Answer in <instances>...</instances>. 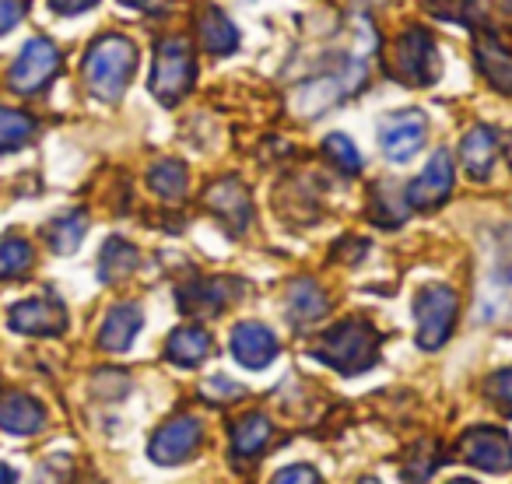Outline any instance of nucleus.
I'll use <instances>...</instances> for the list:
<instances>
[{
  "mask_svg": "<svg viewBox=\"0 0 512 484\" xmlns=\"http://www.w3.org/2000/svg\"><path fill=\"white\" fill-rule=\"evenodd\" d=\"M379 46L376 25L369 18H351V32H348V53L337 60L334 71H327L323 78H313L309 85H302L292 95V109L299 116H320L330 106L344 102L348 95H355L358 88L369 78V60Z\"/></svg>",
  "mask_w": 512,
  "mask_h": 484,
  "instance_id": "f257e3e1",
  "label": "nucleus"
},
{
  "mask_svg": "<svg viewBox=\"0 0 512 484\" xmlns=\"http://www.w3.org/2000/svg\"><path fill=\"white\" fill-rule=\"evenodd\" d=\"M313 355L341 376H358L379 362V334L369 320H341L313 344Z\"/></svg>",
  "mask_w": 512,
  "mask_h": 484,
  "instance_id": "f03ea898",
  "label": "nucleus"
},
{
  "mask_svg": "<svg viewBox=\"0 0 512 484\" xmlns=\"http://www.w3.org/2000/svg\"><path fill=\"white\" fill-rule=\"evenodd\" d=\"M137 71V46L127 36H99L85 53V85L102 102H116Z\"/></svg>",
  "mask_w": 512,
  "mask_h": 484,
  "instance_id": "7ed1b4c3",
  "label": "nucleus"
},
{
  "mask_svg": "<svg viewBox=\"0 0 512 484\" xmlns=\"http://www.w3.org/2000/svg\"><path fill=\"white\" fill-rule=\"evenodd\" d=\"M193 88V53L183 36H169L158 43L155 67H151V95L162 106H176Z\"/></svg>",
  "mask_w": 512,
  "mask_h": 484,
  "instance_id": "20e7f679",
  "label": "nucleus"
},
{
  "mask_svg": "<svg viewBox=\"0 0 512 484\" xmlns=\"http://www.w3.org/2000/svg\"><path fill=\"white\" fill-rule=\"evenodd\" d=\"M390 71L397 81L414 88L435 85L442 74V60L439 50H435V39L428 36L425 29H407L404 36L393 43L390 53Z\"/></svg>",
  "mask_w": 512,
  "mask_h": 484,
  "instance_id": "39448f33",
  "label": "nucleus"
},
{
  "mask_svg": "<svg viewBox=\"0 0 512 484\" xmlns=\"http://www.w3.org/2000/svg\"><path fill=\"white\" fill-rule=\"evenodd\" d=\"M456 292L446 285H428L414 299V316H418V344L425 351H439L449 341L456 323Z\"/></svg>",
  "mask_w": 512,
  "mask_h": 484,
  "instance_id": "423d86ee",
  "label": "nucleus"
},
{
  "mask_svg": "<svg viewBox=\"0 0 512 484\" xmlns=\"http://www.w3.org/2000/svg\"><path fill=\"white\" fill-rule=\"evenodd\" d=\"M60 71V50L50 43V39L36 36L25 43V50L18 53L15 67H11L8 81L18 95H36L43 92L53 81V74Z\"/></svg>",
  "mask_w": 512,
  "mask_h": 484,
  "instance_id": "0eeeda50",
  "label": "nucleus"
},
{
  "mask_svg": "<svg viewBox=\"0 0 512 484\" xmlns=\"http://www.w3.org/2000/svg\"><path fill=\"white\" fill-rule=\"evenodd\" d=\"M460 456L474 470H484V474H509L512 470V439L502 432V428L477 425V428H470V432H463Z\"/></svg>",
  "mask_w": 512,
  "mask_h": 484,
  "instance_id": "6e6552de",
  "label": "nucleus"
},
{
  "mask_svg": "<svg viewBox=\"0 0 512 484\" xmlns=\"http://www.w3.org/2000/svg\"><path fill=\"white\" fill-rule=\"evenodd\" d=\"M200 439H204V428H200V421L190 418V414H179V418L165 421V425L158 428L155 435H151L148 456L155 463H165V467H172V463L190 460V456L197 453Z\"/></svg>",
  "mask_w": 512,
  "mask_h": 484,
  "instance_id": "1a4fd4ad",
  "label": "nucleus"
},
{
  "mask_svg": "<svg viewBox=\"0 0 512 484\" xmlns=\"http://www.w3.org/2000/svg\"><path fill=\"white\" fill-rule=\"evenodd\" d=\"M449 193H453V155L442 148L432 155V162L425 165V172L407 186L404 197H407V207H411V211H435L439 204H446Z\"/></svg>",
  "mask_w": 512,
  "mask_h": 484,
  "instance_id": "9d476101",
  "label": "nucleus"
},
{
  "mask_svg": "<svg viewBox=\"0 0 512 484\" xmlns=\"http://www.w3.org/2000/svg\"><path fill=\"white\" fill-rule=\"evenodd\" d=\"M428 134V123L418 109H404V113H393L379 127V144H383V155L390 162H407L421 151Z\"/></svg>",
  "mask_w": 512,
  "mask_h": 484,
  "instance_id": "9b49d317",
  "label": "nucleus"
},
{
  "mask_svg": "<svg viewBox=\"0 0 512 484\" xmlns=\"http://www.w3.org/2000/svg\"><path fill=\"white\" fill-rule=\"evenodd\" d=\"M204 204L211 214H218L221 225H225L232 235H242L249 228V221H253V200H249L246 186H242L235 176H225V179H218V183L207 186Z\"/></svg>",
  "mask_w": 512,
  "mask_h": 484,
  "instance_id": "f8f14e48",
  "label": "nucleus"
},
{
  "mask_svg": "<svg viewBox=\"0 0 512 484\" xmlns=\"http://www.w3.org/2000/svg\"><path fill=\"white\" fill-rule=\"evenodd\" d=\"M11 330L29 337H57L67 330V309L57 299H25L8 313Z\"/></svg>",
  "mask_w": 512,
  "mask_h": 484,
  "instance_id": "ddd939ff",
  "label": "nucleus"
},
{
  "mask_svg": "<svg viewBox=\"0 0 512 484\" xmlns=\"http://www.w3.org/2000/svg\"><path fill=\"white\" fill-rule=\"evenodd\" d=\"M232 355L246 369H267L278 358V337L264 323L246 320L232 330Z\"/></svg>",
  "mask_w": 512,
  "mask_h": 484,
  "instance_id": "4468645a",
  "label": "nucleus"
},
{
  "mask_svg": "<svg viewBox=\"0 0 512 484\" xmlns=\"http://www.w3.org/2000/svg\"><path fill=\"white\" fill-rule=\"evenodd\" d=\"M239 295V285L228 278H197L179 288V306L190 316H218Z\"/></svg>",
  "mask_w": 512,
  "mask_h": 484,
  "instance_id": "2eb2a0df",
  "label": "nucleus"
},
{
  "mask_svg": "<svg viewBox=\"0 0 512 484\" xmlns=\"http://www.w3.org/2000/svg\"><path fill=\"white\" fill-rule=\"evenodd\" d=\"M327 309H330V299H327V292L316 285V281L299 278V281H292V285H288L285 313H288V320H292L295 327H313V323H320L323 316H327Z\"/></svg>",
  "mask_w": 512,
  "mask_h": 484,
  "instance_id": "dca6fc26",
  "label": "nucleus"
},
{
  "mask_svg": "<svg viewBox=\"0 0 512 484\" xmlns=\"http://www.w3.org/2000/svg\"><path fill=\"white\" fill-rule=\"evenodd\" d=\"M141 327H144L141 306H134V302H120V306L109 309L106 320H102L99 344L106 351H113V355H120V351H127L130 344H134V337L141 334Z\"/></svg>",
  "mask_w": 512,
  "mask_h": 484,
  "instance_id": "f3484780",
  "label": "nucleus"
},
{
  "mask_svg": "<svg viewBox=\"0 0 512 484\" xmlns=\"http://www.w3.org/2000/svg\"><path fill=\"white\" fill-rule=\"evenodd\" d=\"M460 162L470 179H488L498 162V134L491 127H470L460 144Z\"/></svg>",
  "mask_w": 512,
  "mask_h": 484,
  "instance_id": "a211bd4d",
  "label": "nucleus"
},
{
  "mask_svg": "<svg viewBox=\"0 0 512 484\" xmlns=\"http://www.w3.org/2000/svg\"><path fill=\"white\" fill-rule=\"evenodd\" d=\"M46 425V411L29 393H8L0 397V428L11 435H36Z\"/></svg>",
  "mask_w": 512,
  "mask_h": 484,
  "instance_id": "6ab92c4d",
  "label": "nucleus"
},
{
  "mask_svg": "<svg viewBox=\"0 0 512 484\" xmlns=\"http://www.w3.org/2000/svg\"><path fill=\"white\" fill-rule=\"evenodd\" d=\"M197 32H200V46L214 57H225V53L239 50V32L228 22V15L214 4H204L197 15Z\"/></svg>",
  "mask_w": 512,
  "mask_h": 484,
  "instance_id": "aec40b11",
  "label": "nucleus"
},
{
  "mask_svg": "<svg viewBox=\"0 0 512 484\" xmlns=\"http://www.w3.org/2000/svg\"><path fill=\"white\" fill-rule=\"evenodd\" d=\"M477 67L488 85L502 95H512V50L498 36H484L477 43Z\"/></svg>",
  "mask_w": 512,
  "mask_h": 484,
  "instance_id": "412c9836",
  "label": "nucleus"
},
{
  "mask_svg": "<svg viewBox=\"0 0 512 484\" xmlns=\"http://www.w3.org/2000/svg\"><path fill=\"white\" fill-rule=\"evenodd\" d=\"M165 355H169V362L183 365V369H193V365H200L207 355H211V334L200 327L172 330L169 344H165Z\"/></svg>",
  "mask_w": 512,
  "mask_h": 484,
  "instance_id": "4be33fe9",
  "label": "nucleus"
},
{
  "mask_svg": "<svg viewBox=\"0 0 512 484\" xmlns=\"http://www.w3.org/2000/svg\"><path fill=\"white\" fill-rule=\"evenodd\" d=\"M271 418L267 414H242L232 425V453L235 456H256L271 442Z\"/></svg>",
  "mask_w": 512,
  "mask_h": 484,
  "instance_id": "5701e85b",
  "label": "nucleus"
},
{
  "mask_svg": "<svg viewBox=\"0 0 512 484\" xmlns=\"http://www.w3.org/2000/svg\"><path fill=\"white\" fill-rule=\"evenodd\" d=\"M85 232H88V211L74 207V211H67L50 221L46 239H50L53 253H74L81 246V239H85Z\"/></svg>",
  "mask_w": 512,
  "mask_h": 484,
  "instance_id": "b1692460",
  "label": "nucleus"
},
{
  "mask_svg": "<svg viewBox=\"0 0 512 484\" xmlns=\"http://www.w3.org/2000/svg\"><path fill=\"white\" fill-rule=\"evenodd\" d=\"M148 186L158 193L162 200H183L186 186H190V176H186V165L176 162V158H162V162L151 165L148 172Z\"/></svg>",
  "mask_w": 512,
  "mask_h": 484,
  "instance_id": "393cba45",
  "label": "nucleus"
},
{
  "mask_svg": "<svg viewBox=\"0 0 512 484\" xmlns=\"http://www.w3.org/2000/svg\"><path fill=\"white\" fill-rule=\"evenodd\" d=\"M137 264H141V253L127 239H109L99 260V274L102 281H123L127 274L137 271Z\"/></svg>",
  "mask_w": 512,
  "mask_h": 484,
  "instance_id": "a878e982",
  "label": "nucleus"
},
{
  "mask_svg": "<svg viewBox=\"0 0 512 484\" xmlns=\"http://www.w3.org/2000/svg\"><path fill=\"white\" fill-rule=\"evenodd\" d=\"M32 134H36V123H32L29 113L0 106V155H4V151L25 148V144L32 141Z\"/></svg>",
  "mask_w": 512,
  "mask_h": 484,
  "instance_id": "bb28decb",
  "label": "nucleus"
},
{
  "mask_svg": "<svg viewBox=\"0 0 512 484\" xmlns=\"http://www.w3.org/2000/svg\"><path fill=\"white\" fill-rule=\"evenodd\" d=\"M32 267V242L22 235H0V281L22 278Z\"/></svg>",
  "mask_w": 512,
  "mask_h": 484,
  "instance_id": "cd10ccee",
  "label": "nucleus"
},
{
  "mask_svg": "<svg viewBox=\"0 0 512 484\" xmlns=\"http://www.w3.org/2000/svg\"><path fill=\"white\" fill-rule=\"evenodd\" d=\"M407 211H411V207H407V197L404 200L397 197V186L393 183L376 186V193H372V207H369L372 221H379V225H386V228L404 225Z\"/></svg>",
  "mask_w": 512,
  "mask_h": 484,
  "instance_id": "c85d7f7f",
  "label": "nucleus"
},
{
  "mask_svg": "<svg viewBox=\"0 0 512 484\" xmlns=\"http://www.w3.org/2000/svg\"><path fill=\"white\" fill-rule=\"evenodd\" d=\"M439 463H442V449L435 446V442H418V446H411L404 456L407 484H425L428 477L439 470Z\"/></svg>",
  "mask_w": 512,
  "mask_h": 484,
  "instance_id": "c756f323",
  "label": "nucleus"
},
{
  "mask_svg": "<svg viewBox=\"0 0 512 484\" xmlns=\"http://www.w3.org/2000/svg\"><path fill=\"white\" fill-rule=\"evenodd\" d=\"M323 151H327V158L344 172V176H358V172H362V155H358V148L351 144V137L330 134L327 141H323Z\"/></svg>",
  "mask_w": 512,
  "mask_h": 484,
  "instance_id": "7c9ffc66",
  "label": "nucleus"
},
{
  "mask_svg": "<svg viewBox=\"0 0 512 484\" xmlns=\"http://www.w3.org/2000/svg\"><path fill=\"white\" fill-rule=\"evenodd\" d=\"M484 390H488V397L495 400L498 411L512 418V369H498L495 376L484 383Z\"/></svg>",
  "mask_w": 512,
  "mask_h": 484,
  "instance_id": "2f4dec72",
  "label": "nucleus"
},
{
  "mask_svg": "<svg viewBox=\"0 0 512 484\" xmlns=\"http://www.w3.org/2000/svg\"><path fill=\"white\" fill-rule=\"evenodd\" d=\"M470 4H474V0H428V11H432L435 18H446V22H467Z\"/></svg>",
  "mask_w": 512,
  "mask_h": 484,
  "instance_id": "473e14b6",
  "label": "nucleus"
},
{
  "mask_svg": "<svg viewBox=\"0 0 512 484\" xmlns=\"http://www.w3.org/2000/svg\"><path fill=\"white\" fill-rule=\"evenodd\" d=\"M204 397L207 400H218V404H225V400H239L242 397V386L235 383V379H228V376H211L204 383Z\"/></svg>",
  "mask_w": 512,
  "mask_h": 484,
  "instance_id": "72a5a7b5",
  "label": "nucleus"
},
{
  "mask_svg": "<svg viewBox=\"0 0 512 484\" xmlns=\"http://www.w3.org/2000/svg\"><path fill=\"white\" fill-rule=\"evenodd\" d=\"M67 477H71V460H67V456H50V460L39 467L36 484H67Z\"/></svg>",
  "mask_w": 512,
  "mask_h": 484,
  "instance_id": "f704fd0d",
  "label": "nucleus"
},
{
  "mask_svg": "<svg viewBox=\"0 0 512 484\" xmlns=\"http://www.w3.org/2000/svg\"><path fill=\"white\" fill-rule=\"evenodd\" d=\"M271 484H320V474L306 463H295V467H285L274 474Z\"/></svg>",
  "mask_w": 512,
  "mask_h": 484,
  "instance_id": "c9c22d12",
  "label": "nucleus"
},
{
  "mask_svg": "<svg viewBox=\"0 0 512 484\" xmlns=\"http://www.w3.org/2000/svg\"><path fill=\"white\" fill-rule=\"evenodd\" d=\"M25 18V0H0V36L11 32Z\"/></svg>",
  "mask_w": 512,
  "mask_h": 484,
  "instance_id": "e433bc0d",
  "label": "nucleus"
},
{
  "mask_svg": "<svg viewBox=\"0 0 512 484\" xmlns=\"http://www.w3.org/2000/svg\"><path fill=\"white\" fill-rule=\"evenodd\" d=\"M99 0H50V8L57 11V15H81V11H92Z\"/></svg>",
  "mask_w": 512,
  "mask_h": 484,
  "instance_id": "4c0bfd02",
  "label": "nucleus"
},
{
  "mask_svg": "<svg viewBox=\"0 0 512 484\" xmlns=\"http://www.w3.org/2000/svg\"><path fill=\"white\" fill-rule=\"evenodd\" d=\"M120 4H127V8H134V11H144V15H165V11L172 8V0H120Z\"/></svg>",
  "mask_w": 512,
  "mask_h": 484,
  "instance_id": "58836bf2",
  "label": "nucleus"
},
{
  "mask_svg": "<svg viewBox=\"0 0 512 484\" xmlns=\"http://www.w3.org/2000/svg\"><path fill=\"white\" fill-rule=\"evenodd\" d=\"M0 484H18V474L8 467V463H0Z\"/></svg>",
  "mask_w": 512,
  "mask_h": 484,
  "instance_id": "ea45409f",
  "label": "nucleus"
},
{
  "mask_svg": "<svg viewBox=\"0 0 512 484\" xmlns=\"http://www.w3.org/2000/svg\"><path fill=\"white\" fill-rule=\"evenodd\" d=\"M362 484H379V481H376V477H365V481H362Z\"/></svg>",
  "mask_w": 512,
  "mask_h": 484,
  "instance_id": "a19ab883",
  "label": "nucleus"
},
{
  "mask_svg": "<svg viewBox=\"0 0 512 484\" xmlns=\"http://www.w3.org/2000/svg\"><path fill=\"white\" fill-rule=\"evenodd\" d=\"M453 484H474V481H467V477H460V481H453Z\"/></svg>",
  "mask_w": 512,
  "mask_h": 484,
  "instance_id": "79ce46f5",
  "label": "nucleus"
}]
</instances>
